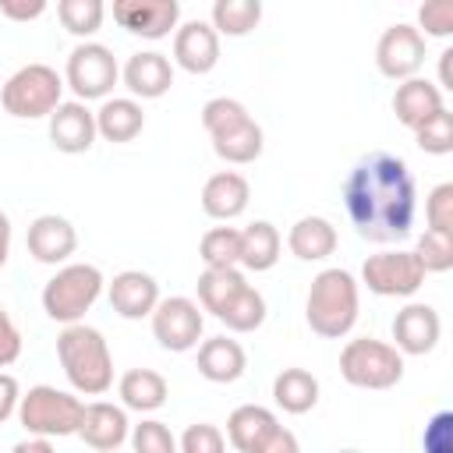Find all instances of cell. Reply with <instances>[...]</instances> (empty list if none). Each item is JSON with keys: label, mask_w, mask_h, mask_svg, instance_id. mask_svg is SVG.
I'll return each mask as SVG.
<instances>
[{"label": "cell", "mask_w": 453, "mask_h": 453, "mask_svg": "<svg viewBox=\"0 0 453 453\" xmlns=\"http://www.w3.org/2000/svg\"><path fill=\"white\" fill-rule=\"evenodd\" d=\"M418 32L432 39H449L453 35V4L449 0H428L418 7Z\"/></svg>", "instance_id": "cell-41"}, {"label": "cell", "mask_w": 453, "mask_h": 453, "mask_svg": "<svg viewBox=\"0 0 453 453\" xmlns=\"http://www.w3.org/2000/svg\"><path fill=\"white\" fill-rule=\"evenodd\" d=\"M173 64L188 74H209L219 64V35L209 21H184L173 32Z\"/></svg>", "instance_id": "cell-17"}, {"label": "cell", "mask_w": 453, "mask_h": 453, "mask_svg": "<svg viewBox=\"0 0 453 453\" xmlns=\"http://www.w3.org/2000/svg\"><path fill=\"white\" fill-rule=\"evenodd\" d=\"M357 308H361L357 280L347 269H322L308 287L304 319H308L311 333H319L326 340H340L354 329Z\"/></svg>", "instance_id": "cell-3"}, {"label": "cell", "mask_w": 453, "mask_h": 453, "mask_svg": "<svg viewBox=\"0 0 453 453\" xmlns=\"http://www.w3.org/2000/svg\"><path fill=\"white\" fill-rule=\"evenodd\" d=\"M340 453H361V449H340Z\"/></svg>", "instance_id": "cell-50"}, {"label": "cell", "mask_w": 453, "mask_h": 453, "mask_svg": "<svg viewBox=\"0 0 453 453\" xmlns=\"http://www.w3.org/2000/svg\"><path fill=\"white\" fill-rule=\"evenodd\" d=\"M276 414L262 403H241L230 418H226V439L237 453H258L265 446V439L276 432Z\"/></svg>", "instance_id": "cell-23"}, {"label": "cell", "mask_w": 453, "mask_h": 453, "mask_svg": "<svg viewBox=\"0 0 453 453\" xmlns=\"http://www.w3.org/2000/svg\"><path fill=\"white\" fill-rule=\"evenodd\" d=\"M131 446H134V453H180L173 432L156 418L131 428Z\"/></svg>", "instance_id": "cell-38"}, {"label": "cell", "mask_w": 453, "mask_h": 453, "mask_svg": "<svg viewBox=\"0 0 453 453\" xmlns=\"http://www.w3.org/2000/svg\"><path fill=\"white\" fill-rule=\"evenodd\" d=\"M248 202H251V184L237 170H219L202 188V209H205V216L223 219V223L237 219L248 209Z\"/></svg>", "instance_id": "cell-20"}, {"label": "cell", "mask_w": 453, "mask_h": 453, "mask_svg": "<svg viewBox=\"0 0 453 453\" xmlns=\"http://www.w3.org/2000/svg\"><path fill=\"white\" fill-rule=\"evenodd\" d=\"M439 336H442V322H439V311L432 304L414 301V304L400 308L393 319V340H396L393 347L400 354H411V357L432 354Z\"/></svg>", "instance_id": "cell-14"}, {"label": "cell", "mask_w": 453, "mask_h": 453, "mask_svg": "<svg viewBox=\"0 0 453 453\" xmlns=\"http://www.w3.org/2000/svg\"><path fill=\"white\" fill-rule=\"evenodd\" d=\"M425 64V35L407 25V21H396L389 25L379 42H375V67L382 78L389 81H407V78H418Z\"/></svg>", "instance_id": "cell-11"}, {"label": "cell", "mask_w": 453, "mask_h": 453, "mask_svg": "<svg viewBox=\"0 0 453 453\" xmlns=\"http://www.w3.org/2000/svg\"><path fill=\"white\" fill-rule=\"evenodd\" d=\"M25 244H28V255L42 265H67V258L78 248V230L71 226V219L46 212V216H35L28 223Z\"/></svg>", "instance_id": "cell-13"}, {"label": "cell", "mask_w": 453, "mask_h": 453, "mask_svg": "<svg viewBox=\"0 0 453 453\" xmlns=\"http://www.w3.org/2000/svg\"><path fill=\"white\" fill-rule=\"evenodd\" d=\"M449 60H453V50H442V53H439V85H435L439 92H442V88H453V74H449Z\"/></svg>", "instance_id": "cell-48"}, {"label": "cell", "mask_w": 453, "mask_h": 453, "mask_svg": "<svg viewBox=\"0 0 453 453\" xmlns=\"http://www.w3.org/2000/svg\"><path fill=\"white\" fill-rule=\"evenodd\" d=\"M11 453H57L53 449V442L50 439H39V435H28V439H21V442H14V449Z\"/></svg>", "instance_id": "cell-47"}, {"label": "cell", "mask_w": 453, "mask_h": 453, "mask_svg": "<svg viewBox=\"0 0 453 453\" xmlns=\"http://www.w3.org/2000/svg\"><path fill=\"white\" fill-rule=\"evenodd\" d=\"M46 120H50V142L57 152L78 156V152H88L92 142L99 138L96 134V113L78 99L60 103Z\"/></svg>", "instance_id": "cell-15"}, {"label": "cell", "mask_w": 453, "mask_h": 453, "mask_svg": "<svg viewBox=\"0 0 453 453\" xmlns=\"http://www.w3.org/2000/svg\"><path fill=\"white\" fill-rule=\"evenodd\" d=\"M287 248L301 262H322L336 251V226L326 216H301L287 234Z\"/></svg>", "instance_id": "cell-24"}, {"label": "cell", "mask_w": 453, "mask_h": 453, "mask_svg": "<svg viewBox=\"0 0 453 453\" xmlns=\"http://www.w3.org/2000/svg\"><path fill=\"white\" fill-rule=\"evenodd\" d=\"M0 14L11 21H35L46 14V0H0Z\"/></svg>", "instance_id": "cell-44"}, {"label": "cell", "mask_w": 453, "mask_h": 453, "mask_svg": "<svg viewBox=\"0 0 453 453\" xmlns=\"http://www.w3.org/2000/svg\"><path fill=\"white\" fill-rule=\"evenodd\" d=\"M343 205L357 237L372 244H393L414 230L418 184L400 156L368 152L350 166L343 180Z\"/></svg>", "instance_id": "cell-1"}, {"label": "cell", "mask_w": 453, "mask_h": 453, "mask_svg": "<svg viewBox=\"0 0 453 453\" xmlns=\"http://www.w3.org/2000/svg\"><path fill=\"white\" fill-rule=\"evenodd\" d=\"M248 368V354L237 340L230 336H209L198 343V375L209 379V382H237Z\"/></svg>", "instance_id": "cell-21"}, {"label": "cell", "mask_w": 453, "mask_h": 453, "mask_svg": "<svg viewBox=\"0 0 453 453\" xmlns=\"http://www.w3.org/2000/svg\"><path fill=\"white\" fill-rule=\"evenodd\" d=\"M244 120H251L248 106L241 99H230V96H216L202 106V127L209 131V138H219L234 127H241Z\"/></svg>", "instance_id": "cell-35"}, {"label": "cell", "mask_w": 453, "mask_h": 453, "mask_svg": "<svg viewBox=\"0 0 453 453\" xmlns=\"http://www.w3.org/2000/svg\"><path fill=\"white\" fill-rule=\"evenodd\" d=\"M262 149H265V134H262V127H258L255 120H244L241 127H234V131H226V134H219V138H212V152H216L223 163H234V166L255 163V159L262 156Z\"/></svg>", "instance_id": "cell-30"}, {"label": "cell", "mask_w": 453, "mask_h": 453, "mask_svg": "<svg viewBox=\"0 0 453 453\" xmlns=\"http://www.w3.org/2000/svg\"><path fill=\"white\" fill-rule=\"evenodd\" d=\"M57 357L74 393L103 396L113 386V357H110L106 336L96 326H85V322L64 326V333L57 336Z\"/></svg>", "instance_id": "cell-2"}, {"label": "cell", "mask_w": 453, "mask_h": 453, "mask_svg": "<svg viewBox=\"0 0 453 453\" xmlns=\"http://www.w3.org/2000/svg\"><path fill=\"white\" fill-rule=\"evenodd\" d=\"M57 18L71 35L88 39V35L99 32V25L106 18V7H103V0H60L57 4Z\"/></svg>", "instance_id": "cell-34"}, {"label": "cell", "mask_w": 453, "mask_h": 453, "mask_svg": "<svg viewBox=\"0 0 453 453\" xmlns=\"http://www.w3.org/2000/svg\"><path fill=\"white\" fill-rule=\"evenodd\" d=\"M110 308L120 315V319H149L159 304V283L156 276L142 273V269H124L110 280Z\"/></svg>", "instance_id": "cell-19"}, {"label": "cell", "mask_w": 453, "mask_h": 453, "mask_svg": "<svg viewBox=\"0 0 453 453\" xmlns=\"http://www.w3.org/2000/svg\"><path fill=\"white\" fill-rule=\"evenodd\" d=\"M117 81H120V67H117V57H113L110 46H103V42H78L67 53L64 85L74 92L78 103L106 99Z\"/></svg>", "instance_id": "cell-8"}, {"label": "cell", "mask_w": 453, "mask_h": 453, "mask_svg": "<svg viewBox=\"0 0 453 453\" xmlns=\"http://www.w3.org/2000/svg\"><path fill=\"white\" fill-rule=\"evenodd\" d=\"M103 283L106 280H103L99 265H92V262H67V265H60L46 280V287H42V311L53 322L74 326L99 301Z\"/></svg>", "instance_id": "cell-4"}, {"label": "cell", "mask_w": 453, "mask_h": 453, "mask_svg": "<svg viewBox=\"0 0 453 453\" xmlns=\"http://www.w3.org/2000/svg\"><path fill=\"white\" fill-rule=\"evenodd\" d=\"M21 357V333L14 326V319L7 315V308L0 304V368L14 365Z\"/></svg>", "instance_id": "cell-43"}, {"label": "cell", "mask_w": 453, "mask_h": 453, "mask_svg": "<svg viewBox=\"0 0 453 453\" xmlns=\"http://www.w3.org/2000/svg\"><path fill=\"white\" fill-rule=\"evenodd\" d=\"M64 78L50 67V64H25L18 67L4 88H0V103L11 117L18 120H39L50 117L64 99Z\"/></svg>", "instance_id": "cell-6"}, {"label": "cell", "mask_w": 453, "mask_h": 453, "mask_svg": "<svg viewBox=\"0 0 453 453\" xmlns=\"http://www.w3.org/2000/svg\"><path fill=\"white\" fill-rule=\"evenodd\" d=\"M81 414H85V400H78L74 393L57 389V386H32L28 393H21V403H18L21 428L39 439L78 435Z\"/></svg>", "instance_id": "cell-5"}, {"label": "cell", "mask_w": 453, "mask_h": 453, "mask_svg": "<svg viewBox=\"0 0 453 453\" xmlns=\"http://www.w3.org/2000/svg\"><path fill=\"white\" fill-rule=\"evenodd\" d=\"M414 138H418V149L428 152V156L453 152V113L449 110H439L435 117H428L425 124L414 127Z\"/></svg>", "instance_id": "cell-36"}, {"label": "cell", "mask_w": 453, "mask_h": 453, "mask_svg": "<svg viewBox=\"0 0 453 453\" xmlns=\"http://www.w3.org/2000/svg\"><path fill=\"white\" fill-rule=\"evenodd\" d=\"M18 403H21V386H18V379L7 375V372H0V425L18 414Z\"/></svg>", "instance_id": "cell-45"}, {"label": "cell", "mask_w": 453, "mask_h": 453, "mask_svg": "<svg viewBox=\"0 0 453 453\" xmlns=\"http://www.w3.org/2000/svg\"><path fill=\"white\" fill-rule=\"evenodd\" d=\"M361 283L379 297H411L425 283V269L418 265L414 251H379L368 255L361 265Z\"/></svg>", "instance_id": "cell-9"}, {"label": "cell", "mask_w": 453, "mask_h": 453, "mask_svg": "<svg viewBox=\"0 0 453 453\" xmlns=\"http://www.w3.org/2000/svg\"><path fill=\"white\" fill-rule=\"evenodd\" d=\"M425 219H428V230L435 234H449L453 237V184H435L425 198Z\"/></svg>", "instance_id": "cell-39"}, {"label": "cell", "mask_w": 453, "mask_h": 453, "mask_svg": "<svg viewBox=\"0 0 453 453\" xmlns=\"http://www.w3.org/2000/svg\"><path fill=\"white\" fill-rule=\"evenodd\" d=\"M258 453H301V442H297V435H294L290 428L276 425V432L265 439V446H262Z\"/></svg>", "instance_id": "cell-46"}, {"label": "cell", "mask_w": 453, "mask_h": 453, "mask_svg": "<svg viewBox=\"0 0 453 453\" xmlns=\"http://www.w3.org/2000/svg\"><path fill=\"white\" fill-rule=\"evenodd\" d=\"M219 322L230 329V333H255L262 322H265V297L262 290H255L251 283L234 297V304L219 315Z\"/></svg>", "instance_id": "cell-33"}, {"label": "cell", "mask_w": 453, "mask_h": 453, "mask_svg": "<svg viewBox=\"0 0 453 453\" xmlns=\"http://www.w3.org/2000/svg\"><path fill=\"white\" fill-rule=\"evenodd\" d=\"M439 110H446V103H442V92L435 88V81H428V78H407L393 92V113L411 131L418 124H425L428 117H435Z\"/></svg>", "instance_id": "cell-22"}, {"label": "cell", "mask_w": 453, "mask_h": 453, "mask_svg": "<svg viewBox=\"0 0 453 453\" xmlns=\"http://www.w3.org/2000/svg\"><path fill=\"white\" fill-rule=\"evenodd\" d=\"M198 255L205 269H237L241 265V230L234 226H212L198 241Z\"/></svg>", "instance_id": "cell-32"}, {"label": "cell", "mask_w": 453, "mask_h": 453, "mask_svg": "<svg viewBox=\"0 0 453 453\" xmlns=\"http://www.w3.org/2000/svg\"><path fill=\"white\" fill-rule=\"evenodd\" d=\"M262 21V4L258 0H216L212 4V32L216 35H248Z\"/></svg>", "instance_id": "cell-31"}, {"label": "cell", "mask_w": 453, "mask_h": 453, "mask_svg": "<svg viewBox=\"0 0 453 453\" xmlns=\"http://www.w3.org/2000/svg\"><path fill=\"white\" fill-rule=\"evenodd\" d=\"M280 230L269 219H255L241 230V265L251 273H265L280 262Z\"/></svg>", "instance_id": "cell-27"}, {"label": "cell", "mask_w": 453, "mask_h": 453, "mask_svg": "<svg viewBox=\"0 0 453 453\" xmlns=\"http://www.w3.org/2000/svg\"><path fill=\"white\" fill-rule=\"evenodd\" d=\"M145 127V113L142 103L124 96V99H103V106L96 110V134L106 142H131L138 138Z\"/></svg>", "instance_id": "cell-25"}, {"label": "cell", "mask_w": 453, "mask_h": 453, "mask_svg": "<svg viewBox=\"0 0 453 453\" xmlns=\"http://www.w3.org/2000/svg\"><path fill=\"white\" fill-rule=\"evenodd\" d=\"M414 258L418 265L428 273H446L453 269V237L449 234H435V230H425L418 237V248H414Z\"/></svg>", "instance_id": "cell-37"}, {"label": "cell", "mask_w": 453, "mask_h": 453, "mask_svg": "<svg viewBox=\"0 0 453 453\" xmlns=\"http://www.w3.org/2000/svg\"><path fill=\"white\" fill-rule=\"evenodd\" d=\"M113 21L142 39H166L180 21L177 0H113Z\"/></svg>", "instance_id": "cell-12"}, {"label": "cell", "mask_w": 453, "mask_h": 453, "mask_svg": "<svg viewBox=\"0 0 453 453\" xmlns=\"http://www.w3.org/2000/svg\"><path fill=\"white\" fill-rule=\"evenodd\" d=\"M340 375L357 389H393L403 379V354L393 343L357 336L340 350Z\"/></svg>", "instance_id": "cell-7"}, {"label": "cell", "mask_w": 453, "mask_h": 453, "mask_svg": "<svg viewBox=\"0 0 453 453\" xmlns=\"http://www.w3.org/2000/svg\"><path fill=\"white\" fill-rule=\"evenodd\" d=\"M177 449H180V453H226V439H223V432H219L216 425L195 421V425L184 428Z\"/></svg>", "instance_id": "cell-40"}, {"label": "cell", "mask_w": 453, "mask_h": 453, "mask_svg": "<svg viewBox=\"0 0 453 453\" xmlns=\"http://www.w3.org/2000/svg\"><path fill=\"white\" fill-rule=\"evenodd\" d=\"M273 400L287 414H308L319 403V379L308 368H283L273 379Z\"/></svg>", "instance_id": "cell-28"}, {"label": "cell", "mask_w": 453, "mask_h": 453, "mask_svg": "<svg viewBox=\"0 0 453 453\" xmlns=\"http://www.w3.org/2000/svg\"><path fill=\"white\" fill-rule=\"evenodd\" d=\"M120 78L131 99H159L173 85V64L159 50H142L127 57V64L120 67Z\"/></svg>", "instance_id": "cell-18"}, {"label": "cell", "mask_w": 453, "mask_h": 453, "mask_svg": "<svg viewBox=\"0 0 453 453\" xmlns=\"http://www.w3.org/2000/svg\"><path fill=\"white\" fill-rule=\"evenodd\" d=\"M7 255H11V219H7V212L0 209V269H4Z\"/></svg>", "instance_id": "cell-49"}, {"label": "cell", "mask_w": 453, "mask_h": 453, "mask_svg": "<svg viewBox=\"0 0 453 453\" xmlns=\"http://www.w3.org/2000/svg\"><path fill=\"white\" fill-rule=\"evenodd\" d=\"M149 319H152V336L159 340V347L173 350V354H184V350L198 347L202 329H205V315H202L198 301L180 297V294L177 297H159V304Z\"/></svg>", "instance_id": "cell-10"}, {"label": "cell", "mask_w": 453, "mask_h": 453, "mask_svg": "<svg viewBox=\"0 0 453 453\" xmlns=\"http://www.w3.org/2000/svg\"><path fill=\"white\" fill-rule=\"evenodd\" d=\"M78 435H81V442L92 446L96 453H117V446L131 435L127 411L117 407V403H106V400H92V403H85Z\"/></svg>", "instance_id": "cell-16"}, {"label": "cell", "mask_w": 453, "mask_h": 453, "mask_svg": "<svg viewBox=\"0 0 453 453\" xmlns=\"http://www.w3.org/2000/svg\"><path fill=\"white\" fill-rule=\"evenodd\" d=\"M244 287H248V280L241 269H205L198 276V308L219 319Z\"/></svg>", "instance_id": "cell-29"}, {"label": "cell", "mask_w": 453, "mask_h": 453, "mask_svg": "<svg viewBox=\"0 0 453 453\" xmlns=\"http://www.w3.org/2000/svg\"><path fill=\"white\" fill-rule=\"evenodd\" d=\"M117 393H120V403L124 411H138V414H149V411H159L170 396V386L159 372L152 368H131L120 375L117 382Z\"/></svg>", "instance_id": "cell-26"}, {"label": "cell", "mask_w": 453, "mask_h": 453, "mask_svg": "<svg viewBox=\"0 0 453 453\" xmlns=\"http://www.w3.org/2000/svg\"><path fill=\"white\" fill-rule=\"evenodd\" d=\"M421 449L425 453H453V411H439L428 418L421 432Z\"/></svg>", "instance_id": "cell-42"}]
</instances>
